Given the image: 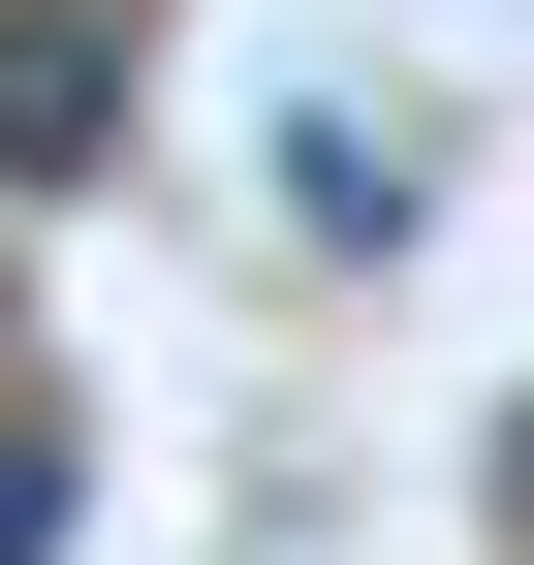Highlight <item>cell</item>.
Returning <instances> with one entry per match:
<instances>
[{"instance_id":"cell-1","label":"cell","mask_w":534,"mask_h":565,"mask_svg":"<svg viewBox=\"0 0 534 565\" xmlns=\"http://www.w3.org/2000/svg\"><path fill=\"white\" fill-rule=\"evenodd\" d=\"M126 158V32L95 0H0V189H95Z\"/></svg>"},{"instance_id":"cell-2","label":"cell","mask_w":534,"mask_h":565,"mask_svg":"<svg viewBox=\"0 0 534 565\" xmlns=\"http://www.w3.org/2000/svg\"><path fill=\"white\" fill-rule=\"evenodd\" d=\"M95 534V440H63V408H0V565H63Z\"/></svg>"}]
</instances>
